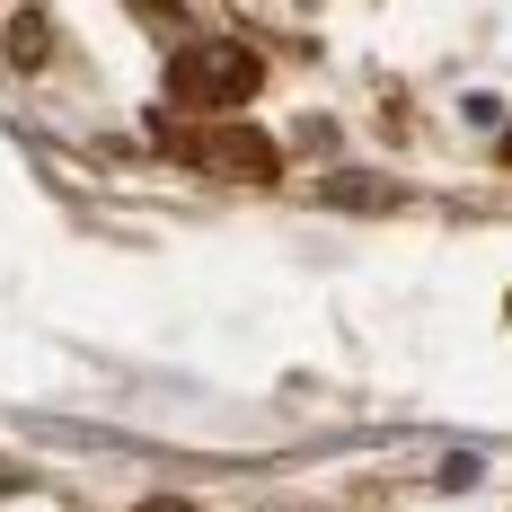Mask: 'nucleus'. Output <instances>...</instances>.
I'll return each instance as SVG.
<instances>
[{
    "mask_svg": "<svg viewBox=\"0 0 512 512\" xmlns=\"http://www.w3.org/2000/svg\"><path fill=\"white\" fill-rule=\"evenodd\" d=\"M45 45H53V27L36 18V9H27V18H9V62H18V71H36V62H45Z\"/></svg>",
    "mask_w": 512,
    "mask_h": 512,
    "instance_id": "nucleus-4",
    "label": "nucleus"
},
{
    "mask_svg": "<svg viewBox=\"0 0 512 512\" xmlns=\"http://www.w3.org/2000/svg\"><path fill=\"white\" fill-rule=\"evenodd\" d=\"M142 18H159V27H177V0H133Z\"/></svg>",
    "mask_w": 512,
    "mask_h": 512,
    "instance_id": "nucleus-5",
    "label": "nucleus"
},
{
    "mask_svg": "<svg viewBox=\"0 0 512 512\" xmlns=\"http://www.w3.org/2000/svg\"><path fill=\"white\" fill-rule=\"evenodd\" d=\"M327 204H345V212H389V204H398V186H389V177H336V186H327Z\"/></svg>",
    "mask_w": 512,
    "mask_h": 512,
    "instance_id": "nucleus-3",
    "label": "nucleus"
},
{
    "mask_svg": "<svg viewBox=\"0 0 512 512\" xmlns=\"http://www.w3.org/2000/svg\"><path fill=\"white\" fill-rule=\"evenodd\" d=\"M159 151L195 159L212 177H239V186H274V177H283V151H274L256 124H195V133H168V124H159Z\"/></svg>",
    "mask_w": 512,
    "mask_h": 512,
    "instance_id": "nucleus-2",
    "label": "nucleus"
},
{
    "mask_svg": "<svg viewBox=\"0 0 512 512\" xmlns=\"http://www.w3.org/2000/svg\"><path fill=\"white\" fill-rule=\"evenodd\" d=\"M265 80V62L248 45H186L168 53V106H195V115H239Z\"/></svg>",
    "mask_w": 512,
    "mask_h": 512,
    "instance_id": "nucleus-1",
    "label": "nucleus"
},
{
    "mask_svg": "<svg viewBox=\"0 0 512 512\" xmlns=\"http://www.w3.org/2000/svg\"><path fill=\"white\" fill-rule=\"evenodd\" d=\"M142 512H186V504H142Z\"/></svg>",
    "mask_w": 512,
    "mask_h": 512,
    "instance_id": "nucleus-6",
    "label": "nucleus"
}]
</instances>
